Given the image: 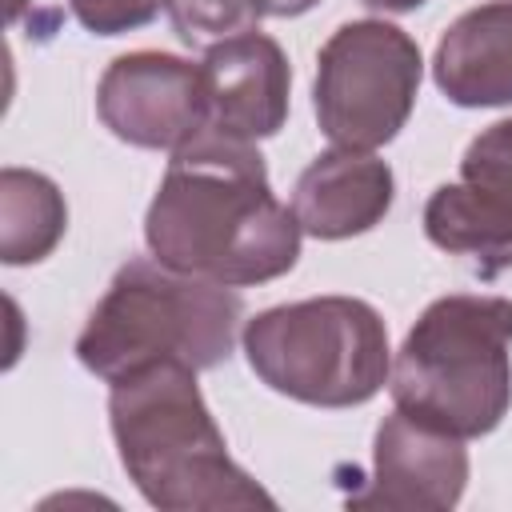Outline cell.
Masks as SVG:
<instances>
[{
    "label": "cell",
    "instance_id": "52a82bcc",
    "mask_svg": "<svg viewBox=\"0 0 512 512\" xmlns=\"http://www.w3.org/2000/svg\"><path fill=\"white\" fill-rule=\"evenodd\" d=\"M96 112L116 140L176 152L208 128L204 68L172 52H124L96 84Z\"/></svg>",
    "mask_w": 512,
    "mask_h": 512
},
{
    "label": "cell",
    "instance_id": "4fadbf2b",
    "mask_svg": "<svg viewBox=\"0 0 512 512\" xmlns=\"http://www.w3.org/2000/svg\"><path fill=\"white\" fill-rule=\"evenodd\" d=\"M68 232V204L56 180L32 168H4L0 172V260L40 264L56 252Z\"/></svg>",
    "mask_w": 512,
    "mask_h": 512
},
{
    "label": "cell",
    "instance_id": "8992f818",
    "mask_svg": "<svg viewBox=\"0 0 512 512\" xmlns=\"http://www.w3.org/2000/svg\"><path fill=\"white\" fill-rule=\"evenodd\" d=\"M424 76L420 44L388 20L340 24L316 56L312 112L336 148L376 152L400 136Z\"/></svg>",
    "mask_w": 512,
    "mask_h": 512
},
{
    "label": "cell",
    "instance_id": "e0dca14e",
    "mask_svg": "<svg viewBox=\"0 0 512 512\" xmlns=\"http://www.w3.org/2000/svg\"><path fill=\"white\" fill-rule=\"evenodd\" d=\"M320 0H268V16H304Z\"/></svg>",
    "mask_w": 512,
    "mask_h": 512
},
{
    "label": "cell",
    "instance_id": "30bf717a",
    "mask_svg": "<svg viewBox=\"0 0 512 512\" xmlns=\"http://www.w3.org/2000/svg\"><path fill=\"white\" fill-rule=\"evenodd\" d=\"M396 196V176L388 160L364 148L320 152L296 180L292 212L300 228L316 240H348L372 232Z\"/></svg>",
    "mask_w": 512,
    "mask_h": 512
},
{
    "label": "cell",
    "instance_id": "d6986e66",
    "mask_svg": "<svg viewBox=\"0 0 512 512\" xmlns=\"http://www.w3.org/2000/svg\"><path fill=\"white\" fill-rule=\"evenodd\" d=\"M24 4H28V0H8V24H16V20H20Z\"/></svg>",
    "mask_w": 512,
    "mask_h": 512
},
{
    "label": "cell",
    "instance_id": "3957f363",
    "mask_svg": "<svg viewBox=\"0 0 512 512\" xmlns=\"http://www.w3.org/2000/svg\"><path fill=\"white\" fill-rule=\"evenodd\" d=\"M392 404L452 436L500 428L512 404V300L452 292L408 328L388 372Z\"/></svg>",
    "mask_w": 512,
    "mask_h": 512
},
{
    "label": "cell",
    "instance_id": "7c38bea8",
    "mask_svg": "<svg viewBox=\"0 0 512 512\" xmlns=\"http://www.w3.org/2000/svg\"><path fill=\"white\" fill-rule=\"evenodd\" d=\"M424 236L464 256L484 280L512 268V212L472 184H440L424 204Z\"/></svg>",
    "mask_w": 512,
    "mask_h": 512
},
{
    "label": "cell",
    "instance_id": "2e32d148",
    "mask_svg": "<svg viewBox=\"0 0 512 512\" xmlns=\"http://www.w3.org/2000/svg\"><path fill=\"white\" fill-rule=\"evenodd\" d=\"M72 16L96 36H120L152 24L168 0H68Z\"/></svg>",
    "mask_w": 512,
    "mask_h": 512
},
{
    "label": "cell",
    "instance_id": "9a60e30c",
    "mask_svg": "<svg viewBox=\"0 0 512 512\" xmlns=\"http://www.w3.org/2000/svg\"><path fill=\"white\" fill-rule=\"evenodd\" d=\"M460 180L480 188L484 196H492L496 204H504L512 212V116L488 124L480 136H472V144L464 148L460 160Z\"/></svg>",
    "mask_w": 512,
    "mask_h": 512
},
{
    "label": "cell",
    "instance_id": "8fae6325",
    "mask_svg": "<svg viewBox=\"0 0 512 512\" xmlns=\"http://www.w3.org/2000/svg\"><path fill=\"white\" fill-rule=\"evenodd\" d=\"M432 80L460 108L512 104V0L460 12L436 44Z\"/></svg>",
    "mask_w": 512,
    "mask_h": 512
},
{
    "label": "cell",
    "instance_id": "9c48e42d",
    "mask_svg": "<svg viewBox=\"0 0 512 512\" xmlns=\"http://www.w3.org/2000/svg\"><path fill=\"white\" fill-rule=\"evenodd\" d=\"M200 68L208 88V128L240 140H264L284 128L292 68L268 32H244L208 48Z\"/></svg>",
    "mask_w": 512,
    "mask_h": 512
},
{
    "label": "cell",
    "instance_id": "5bb4252c",
    "mask_svg": "<svg viewBox=\"0 0 512 512\" xmlns=\"http://www.w3.org/2000/svg\"><path fill=\"white\" fill-rule=\"evenodd\" d=\"M268 0H168V20L188 48H216L232 36L256 32Z\"/></svg>",
    "mask_w": 512,
    "mask_h": 512
},
{
    "label": "cell",
    "instance_id": "277c9868",
    "mask_svg": "<svg viewBox=\"0 0 512 512\" xmlns=\"http://www.w3.org/2000/svg\"><path fill=\"white\" fill-rule=\"evenodd\" d=\"M240 316L244 300L228 284L132 256L88 312L76 360L108 384L152 360H184L204 372L232 356Z\"/></svg>",
    "mask_w": 512,
    "mask_h": 512
},
{
    "label": "cell",
    "instance_id": "ac0fdd59",
    "mask_svg": "<svg viewBox=\"0 0 512 512\" xmlns=\"http://www.w3.org/2000/svg\"><path fill=\"white\" fill-rule=\"evenodd\" d=\"M368 8H380V12H412V8H420V4H428V0H364Z\"/></svg>",
    "mask_w": 512,
    "mask_h": 512
},
{
    "label": "cell",
    "instance_id": "ba28073f",
    "mask_svg": "<svg viewBox=\"0 0 512 512\" xmlns=\"http://www.w3.org/2000/svg\"><path fill=\"white\" fill-rule=\"evenodd\" d=\"M468 488V448L428 420L392 408L372 440V472L360 492L348 496L352 508L388 512H448Z\"/></svg>",
    "mask_w": 512,
    "mask_h": 512
},
{
    "label": "cell",
    "instance_id": "6da1fadb",
    "mask_svg": "<svg viewBox=\"0 0 512 512\" xmlns=\"http://www.w3.org/2000/svg\"><path fill=\"white\" fill-rule=\"evenodd\" d=\"M300 220L276 200L256 140L204 128L172 152L144 216L148 252L228 288L268 284L300 260Z\"/></svg>",
    "mask_w": 512,
    "mask_h": 512
},
{
    "label": "cell",
    "instance_id": "5b68a950",
    "mask_svg": "<svg viewBox=\"0 0 512 512\" xmlns=\"http://www.w3.org/2000/svg\"><path fill=\"white\" fill-rule=\"evenodd\" d=\"M248 368L272 392L312 408L368 404L392 372L388 328L368 300L312 296L256 312L244 324Z\"/></svg>",
    "mask_w": 512,
    "mask_h": 512
},
{
    "label": "cell",
    "instance_id": "7a4b0ae2",
    "mask_svg": "<svg viewBox=\"0 0 512 512\" xmlns=\"http://www.w3.org/2000/svg\"><path fill=\"white\" fill-rule=\"evenodd\" d=\"M108 424L128 480L152 508H276V500L228 456V440L200 396L192 364L152 360L112 380Z\"/></svg>",
    "mask_w": 512,
    "mask_h": 512
}]
</instances>
